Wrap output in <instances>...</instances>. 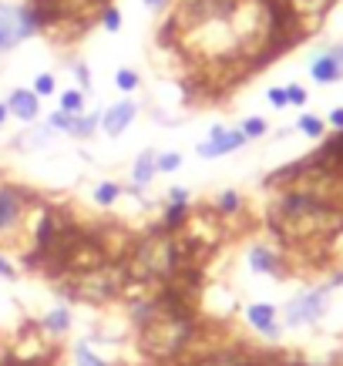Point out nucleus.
Returning a JSON list of instances; mask_svg holds the SVG:
<instances>
[{"instance_id":"obj_11","label":"nucleus","mask_w":343,"mask_h":366,"mask_svg":"<svg viewBox=\"0 0 343 366\" xmlns=\"http://www.w3.org/2000/svg\"><path fill=\"white\" fill-rule=\"evenodd\" d=\"M71 309L67 306H58V309H47L44 316H41V329H44L47 336H64L67 329H71Z\"/></svg>"},{"instance_id":"obj_29","label":"nucleus","mask_w":343,"mask_h":366,"mask_svg":"<svg viewBox=\"0 0 343 366\" xmlns=\"http://www.w3.org/2000/svg\"><path fill=\"white\" fill-rule=\"evenodd\" d=\"M0 279H17V269H14V262L7 259V256H0Z\"/></svg>"},{"instance_id":"obj_14","label":"nucleus","mask_w":343,"mask_h":366,"mask_svg":"<svg viewBox=\"0 0 343 366\" xmlns=\"http://www.w3.org/2000/svg\"><path fill=\"white\" fill-rule=\"evenodd\" d=\"M61 111H64V115H71V118L84 115V91H81V88H71V91H64V94H61Z\"/></svg>"},{"instance_id":"obj_33","label":"nucleus","mask_w":343,"mask_h":366,"mask_svg":"<svg viewBox=\"0 0 343 366\" xmlns=\"http://www.w3.org/2000/svg\"><path fill=\"white\" fill-rule=\"evenodd\" d=\"M7 115H11V111H7V105H0V124L7 122Z\"/></svg>"},{"instance_id":"obj_23","label":"nucleus","mask_w":343,"mask_h":366,"mask_svg":"<svg viewBox=\"0 0 343 366\" xmlns=\"http://www.w3.org/2000/svg\"><path fill=\"white\" fill-rule=\"evenodd\" d=\"M239 131H242L246 138H263L266 131H269V124H266V118H246Z\"/></svg>"},{"instance_id":"obj_13","label":"nucleus","mask_w":343,"mask_h":366,"mask_svg":"<svg viewBox=\"0 0 343 366\" xmlns=\"http://www.w3.org/2000/svg\"><path fill=\"white\" fill-rule=\"evenodd\" d=\"M155 152L152 148H145V152L138 155V162H135V171H131V178H135V188H141V185H148L152 178H155Z\"/></svg>"},{"instance_id":"obj_15","label":"nucleus","mask_w":343,"mask_h":366,"mask_svg":"<svg viewBox=\"0 0 343 366\" xmlns=\"http://www.w3.org/2000/svg\"><path fill=\"white\" fill-rule=\"evenodd\" d=\"M101 124V115H78L75 122H71V131L67 135H75V138H88L94 135V128Z\"/></svg>"},{"instance_id":"obj_4","label":"nucleus","mask_w":343,"mask_h":366,"mask_svg":"<svg viewBox=\"0 0 343 366\" xmlns=\"http://www.w3.org/2000/svg\"><path fill=\"white\" fill-rule=\"evenodd\" d=\"M37 34V24H34L27 4L24 7H14V4H0V54L14 51L20 41H27Z\"/></svg>"},{"instance_id":"obj_21","label":"nucleus","mask_w":343,"mask_h":366,"mask_svg":"<svg viewBox=\"0 0 343 366\" xmlns=\"http://www.w3.org/2000/svg\"><path fill=\"white\" fill-rule=\"evenodd\" d=\"M98 20H101V27H105V31H118V27H122V14H118V11H115V7H101V14H98Z\"/></svg>"},{"instance_id":"obj_27","label":"nucleus","mask_w":343,"mask_h":366,"mask_svg":"<svg viewBox=\"0 0 343 366\" xmlns=\"http://www.w3.org/2000/svg\"><path fill=\"white\" fill-rule=\"evenodd\" d=\"M286 94H290V105H297V107H303V105H306V98H310V94L303 91L299 84H290V88H286Z\"/></svg>"},{"instance_id":"obj_18","label":"nucleus","mask_w":343,"mask_h":366,"mask_svg":"<svg viewBox=\"0 0 343 366\" xmlns=\"http://www.w3.org/2000/svg\"><path fill=\"white\" fill-rule=\"evenodd\" d=\"M75 366H111V363L101 360L98 353H91L88 343H78V346H75Z\"/></svg>"},{"instance_id":"obj_17","label":"nucleus","mask_w":343,"mask_h":366,"mask_svg":"<svg viewBox=\"0 0 343 366\" xmlns=\"http://www.w3.org/2000/svg\"><path fill=\"white\" fill-rule=\"evenodd\" d=\"M239 209H242V195L233 192V188H229V192H222V195L216 199V215H235Z\"/></svg>"},{"instance_id":"obj_6","label":"nucleus","mask_w":343,"mask_h":366,"mask_svg":"<svg viewBox=\"0 0 343 366\" xmlns=\"http://www.w3.org/2000/svg\"><path fill=\"white\" fill-rule=\"evenodd\" d=\"M276 306L273 303H252V306H246V320H250V326L256 329V333H263L266 339H280L283 336V326H280V320H276Z\"/></svg>"},{"instance_id":"obj_10","label":"nucleus","mask_w":343,"mask_h":366,"mask_svg":"<svg viewBox=\"0 0 343 366\" xmlns=\"http://www.w3.org/2000/svg\"><path fill=\"white\" fill-rule=\"evenodd\" d=\"M310 74H313L316 84H333V81H340L343 77V61H340V54H337V47L327 51V54H320V58L313 61Z\"/></svg>"},{"instance_id":"obj_31","label":"nucleus","mask_w":343,"mask_h":366,"mask_svg":"<svg viewBox=\"0 0 343 366\" xmlns=\"http://www.w3.org/2000/svg\"><path fill=\"white\" fill-rule=\"evenodd\" d=\"M330 124H333L337 131H343V107H333V111H330Z\"/></svg>"},{"instance_id":"obj_19","label":"nucleus","mask_w":343,"mask_h":366,"mask_svg":"<svg viewBox=\"0 0 343 366\" xmlns=\"http://www.w3.org/2000/svg\"><path fill=\"white\" fill-rule=\"evenodd\" d=\"M297 128L306 138H323V131H327V122H323V118H316V115H303V118L297 122Z\"/></svg>"},{"instance_id":"obj_7","label":"nucleus","mask_w":343,"mask_h":366,"mask_svg":"<svg viewBox=\"0 0 343 366\" xmlns=\"http://www.w3.org/2000/svg\"><path fill=\"white\" fill-rule=\"evenodd\" d=\"M250 269L259 275H269V279H286V269H283V256L269 245H252L250 249Z\"/></svg>"},{"instance_id":"obj_12","label":"nucleus","mask_w":343,"mask_h":366,"mask_svg":"<svg viewBox=\"0 0 343 366\" xmlns=\"http://www.w3.org/2000/svg\"><path fill=\"white\" fill-rule=\"evenodd\" d=\"M158 226L169 232V235H179V232L188 226V202H186V205H169Z\"/></svg>"},{"instance_id":"obj_28","label":"nucleus","mask_w":343,"mask_h":366,"mask_svg":"<svg viewBox=\"0 0 343 366\" xmlns=\"http://www.w3.org/2000/svg\"><path fill=\"white\" fill-rule=\"evenodd\" d=\"M186 202H188V188H179V185L169 188V205H186Z\"/></svg>"},{"instance_id":"obj_3","label":"nucleus","mask_w":343,"mask_h":366,"mask_svg":"<svg viewBox=\"0 0 343 366\" xmlns=\"http://www.w3.org/2000/svg\"><path fill=\"white\" fill-rule=\"evenodd\" d=\"M34 205L31 188H20V185L0 182V239L14 235L24 218H27V209Z\"/></svg>"},{"instance_id":"obj_1","label":"nucleus","mask_w":343,"mask_h":366,"mask_svg":"<svg viewBox=\"0 0 343 366\" xmlns=\"http://www.w3.org/2000/svg\"><path fill=\"white\" fill-rule=\"evenodd\" d=\"M266 226L283 245H323L343 232V202L313 195L306 188H283L266 212Z\"/></svg>"},{"instance_id":"obj_22","label":"nucleus","mask_w":343,"mask_h":366,"mask_svg":"<svg viewBox=\"0 0 343 366\" xmlns=\"http://www.w3.org/2000/svg\"><path fill=\"white\" fill-rule=\"evenodd\" d=\"M115 84H118V91L131 94L135 88H138V74H135V71H128V67H122V71L115 74Z\"/></svg>"},{"instance_id":"obj_26","label":"nucleus","mask_w":343,"mask_h":366,"mask_svg":"<svg viewBox=\"0 0 343 366\" xmlns=\"http://www.w3.org/2000/svg\"><path fill=\"white\" fill-rule=\"evenodd\" d=\"M266 94H269V105H273V107H286V105H290V94H286V88H269Z\"/></svg>"},{"instance_id":"obj_20","label":"nucleus","mask_w":343,"mask_h":366,"mask_svg":"<svg viewBox=\"0 0 343 366\" xmlns=\"http://www.w3.org/2000/svg\"><path fill=\"white\" fill-rule=\"evenodd\" d=\"M31 91L37 94V98H51V94L58 91V81H54V74H37Z\"/></svg>"},{"instance_id":"obj_32","label":"nucleus","mask_w":343,"mask_h":366,"mask_svg":"<svg viewBox=\"0 0 343 366\" xmlns=\"http://www.w3.org/2000/svg\"><path fill=\"white\" fill-rule=\"evenodd\" d=\"M162 4H165V0H145V7H152V11H158Z\"/></svg>"},{"instance_id":"obj_25","label":"nucleus","mask_w":343,"mask_h":366,"mask_svg":"<svg viewBox=\"0 0 343 366\" xmlns=\"http://www.w3.org/2000/svg\"><path fill=\"white\" fill-rule=\"evenodd\" d=\"M71 122H75L71 115H64V111H54V115L47 118V128H51V131H71Z\"/></svg>"},{"instance_id":"obj_8","label":"nucleus","mask_w":343,"mask_h":366,"mask_svg":"<svg viewBox=\"0 0 343 366\" xmlns=\"http://www.w3.org/2000/svg\"><path fill=\"white\" fill-rule=\"evenodd\" d=\"M135 115H138L135 101H118V105H111L108 111L101 115V131H105L108 138H118L128 124L135 122Z\"/></svg>"},{"instance_id":"obj_16","label":"nucleus","mask_w":343,"mask_h":366,"mask_svg":"<svg viewBox=\"0 0 343 366\" xmlns=\"http://www.w3.org/2000/svg\"><path fill=\"white\" fill-rule=\"evenodd\" d=\"M118 195H122V185H118V182H101L98 188H94V202H98L101 209L115 205V202H118Z\"/></svg>"},{"instance_id":"obj_2","label":"nucleus","mask_w":343,"mask_h":366,"mask_svg":"<svg viewBox=\"0 0 343 366\" xmlns=\"http://www.w3.org/2000/svg\"><path fill=\"white\" fill-rule=\"evenodd\" d=\"M340 282H343V273L337 275V279L323 282V286H313V289L299 292L297 299H290V303H286V309H283L286 326H303V322L323 320V316H327V309H330V292L337 289Z\"/></svg>"},{"instance_id":"obj_5","label":"nucleus","mask_w":343,"mask_h":366,"mask_svg":"<svg viewBox=\"0 0 343 366\" xmlns=\"http://www.w3.org/2000/svg\"><path fill=\"white\" fill-rule=\"evenodd\" d=\"M246 141H250V138L242 135L239 128L226 131L222 124H216V128L209 131V141H202L195 152H199V158H222V155H229V152H239Z\"/></svg>"},{"instance_id":"obj_9","label":"nucleus","mask_w":343,"mask_h":366,"mask_svg":"<svg viewBox=\"0 0 343 366\" xmlns=\"http://www.w3.org/2000/svg\"><path fill=\"white\" fill-rule=\"evenodd\" d=\"M7 111L20 118V122H37L41 115V98L31 91V88H17V91L7 94Z\"/></svg>"},{"instance_id":"obj_24","label":"nucleus","mask_w":343,"mask_h":366,"mask_svg":"<svg viewBox=\"0 0 343 366\" xmlns=\"http://www.w3.org/2000/svg\"><path fill=\"white\" fill-rule=\"evenodd\" d=\"M182 165V155H175V152H165V155H155V168L158 171H175V168Z\"/></svg>"},{"instance_id":"obj_30","label":"nucleus","mask_w":343,"mask_h":366,"mask_svg":"<svg viewBox=\"0 0 343 366\" xmlns=\"http://www.w3.org/2000/svg\"><path fill=\"white\" fill-rule=\"evenodd\" d=\"M75 74H78V81H81V91H88V88H91V74H88V67H84V64H75Z\"/></svg>"}]
</instances>
